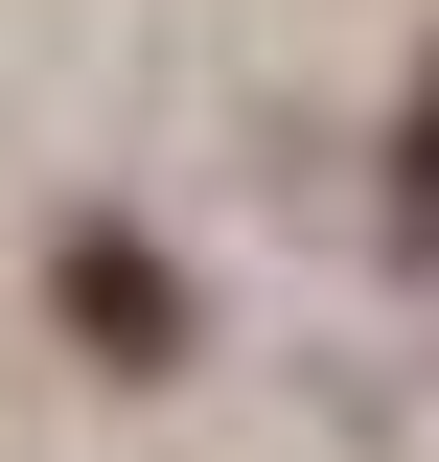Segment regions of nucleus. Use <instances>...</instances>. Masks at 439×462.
<instances>
[{
    "label": "nucleus",
    "instance_id": "nucleus-1",
    "mask_svg": "<svg viewBox=\"0 0 439 462\" xmlns=\"http://www.w3.org/2000/svg\"><path fill=\"white\" fill-rule=\"evenodd\" d=\"M416 208H439V116H416Z\"/></svg>",
    "mask_w": 439,
    "mask_h": 462
}]
</instances>
